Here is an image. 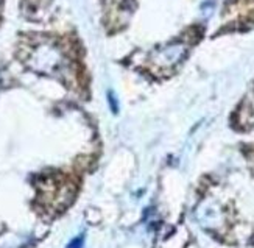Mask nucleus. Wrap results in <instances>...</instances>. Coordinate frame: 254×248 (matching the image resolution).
Returning <instances> with one entry per match:
<instances>
[{"mask_svg": "<svg viewBox=\"0 0 254 248\" xmlns=\"http://www.w3.org/2000/svg\"><path fill=\"white\" fill-rule=\"evenodd\" d=\"M81 247H83V239L78 238V239H73V241L69 244L67 248H81Z\"/></svg>", "mask_w": 254, "mask_h": 248, "instance_id": "obj_1", "label": "nucleus"}]
</instances>
